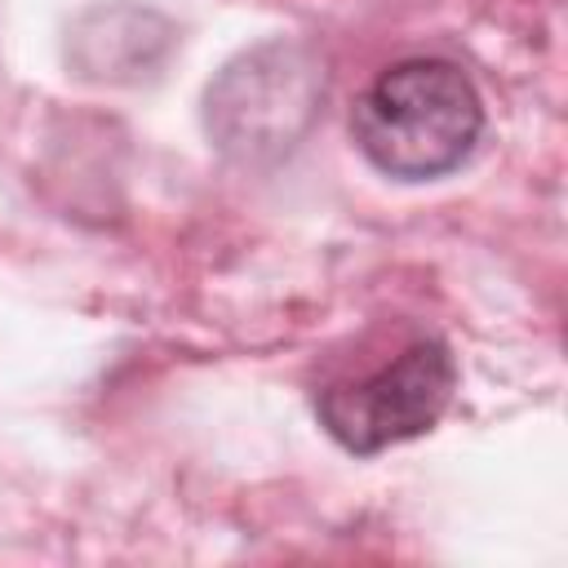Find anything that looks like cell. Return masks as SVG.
I'll use <instances>...</instances> for the list:
<instances>
[{
    "label": "cell",
    "mask_w": 568,
    "mask_h": 568,
    "mask_svg": "<svg viewBox=\"0 0 568 568\" xmlns=\"http://www.w3.org/2000/svg\"><path fill=\"white\" fill-rule=\"evenodd\" d=\"M351 133L386 178L426 182L475 151L484 133V102L462 67L444 58H404L359 93Z\"/></svg>",
    "instance_id": "6da1fadb"
},
{
    "label": "cell",
    "mask_w": 568,
    "mask_h": 568,
    "mask_svg": "<svg viewBox=\"0 0 568 568\" xmlns=\"http://www.w3.org/2000/svg\"><path fill=\"white\" fill-rule=\"evenodd\" d=\"M324 62L302 40H266L217 71L204 93V129L213 146L262 169L284 160L320 120Z\"/></svg>",
    "instance_id": "7a4b0ae2"
},
{
    "label": "cell",
    "mask_w": 568,
    "mask_h": 568,
    "mask_svg": "<svg viewBox=\"0 0 568 568\" xmlns=\"http://www.w3.org/2000/svg\"><path fill=\"white\" fill-rule=\"evenodd\" d=\"M457 390V359L439 337L413 342L395 364L364 382L333 386L315 399L324 430L355 457H373L390 444L426 435Z\"/></svg>",
    "instance_id": "3957f363"
},
{
    "label": "cell",
    "mask_w": 568,
    "mask_h": 568,
    "mask_svg": "<svg viewBox=\"0 0 568 568\" xmlns=\"http://www.w3.org/2000/svg\"><path fill=\"white\" fill-rule=\"evenodd\" d=\"M173 44V27L133 4H111L93 9L75 22L71 36V58L89 80H111V84H133L142 75H155Z\"/></svg>",
    "instance_id": "277c9868"
}]
</instances>
